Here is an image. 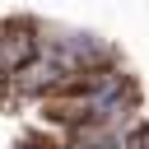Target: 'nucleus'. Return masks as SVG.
<instances>
[{
    "label": "nucleus",
    "instance_id": "1",
    "mask_svg": "<svg viewBox=\"0 0 149 149\" xmlns=\"http://www.w3.org/2000/svg\"><path fill=\"white\" fill-rule=\"evenodd\" d=\"M19 149H70V144H51V140H37V135H33V140H23Z\"/></svg>",
    "mask_w": 149,
    "mask_h": 149
}]
</instances>
